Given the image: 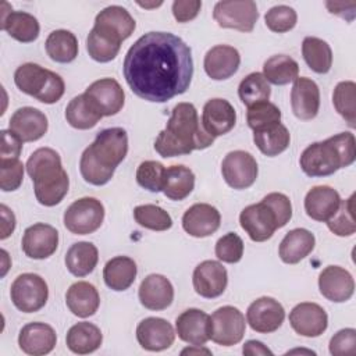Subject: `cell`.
I'll return each instance as SVG.
<instances>
[{
    "instance_id": "cell-1",
    "label": "cell",
    "mask_w": 356,
    "mask_h": 356,
    "mask_svg": "<svg viewBox=\"0 0 356 356\" xmlns=\"http://www.w3.org/2000/svg\"><path fill=\"white\" fill-rule=\"evenodd\" d=\"M124 78L140 99L164 103L188 90L193 76L191 47L170 32H147L127 51Z\"/></svg>"
},
{
    "instance_id": "cell-2",
    "label": "cell",
    "mask_w": 356,
    "mask_h": 356,
    "mask_svg": "<svg viewBox=\"0 0 356 356\" xmlns=\"http://www.w3.org/2000/svg\"><path fill=\"white\" fill-rule=\"evenodd\" d=\"M214 139L204 131L196 107L182 102L172 108L165 128L154 140V149L167 159L206 149L213 145Z\"/></svg>"
},
{
    "instance_id": "cell-3",
    "label": "cell",
    "mask_w": 356,
    "mask_h": 356,
    "mask_svg": "<svg viewBox=\"0 0 356 356\" xmlns=\"http://www.w3.org/2000/svg\"><path fill=\"white\" fill-rule=\"evenodd\" d=\"M128 153V135L120 127L100 131L79 160L82 178L96 186L106 185Z\"/></svg>"
},
{
    "instance_id": "cell-4",
    "label": "cell",
    "mask_w": 356,
    "mask_h": 356,
    "mask_svg": "<svg viewBox=\"0 0 356 356\" xmlns=\"http://www.w3.org/2000/svg\"><path fill=\"white\" fill-rule=\"evenodd\" d=\"M26 172L33 182L36 200L47 207L58 204L68 192L70 179L60 154L50 147L35 150L26 161Z\"/></svg>"
},
{
    "instance_id": "cell-5",
    "label": "cell",
    "mask_w": 356,
    "mask_h": 356,
    "mask_svg": "<svg viewBox=\"0 0 356 356\" xmlns=\"http://www.w3.org/2000/svg\"><path fill=\"white\" fill-rule=\"evenodd\" d=\"M356 157V139L352 132H341L323 142L309 145L300 154L299 164L309 177H327L348 167Z\"/></svg>"
},
{
    "instance_id": "cell-6",
    "label": "cell",
    "mask_w": 356,
    "mask_h": 356,
    "mask_svg": "<svg viewBox=\"0 0 356 356\" xmlns=\"http://www.w3.org/2000/svg\"><path fill=\"white\" fill-rule=\"evenodd\" d=\"M17 88L44 104L58 102L65 90L63 78L35 63H25L14 72Z\"/></svg>"
},
{
    "instance_id": "cell-7",
    "label": "cell",
    "mask_w": 356,
    "mask_h": 356,
    "mask_svg": "<svg viewBox=\"0 0 356 356\" xmlns=\"http://www.w3.org/2000/svg\"><path fill=\"white\" fill-rule=\"evenodd\" d=\"M10 296L14 306L22 313H35L40 310L49 298L46 281L33 273L18 275L10 289Z\"/></svg>"
},
{
    "instance_id": "cell-8",
    "label": "cell",
    "mask_w": 356,
    "mask_h": 356,
    "mask_svg": "<svg viewBox=\"0 0 356 356\" xmlns=\"http://www.w3.org/2000/svg\"><path fill=\"white\" fill-rule=\"evenodd\" d=\"M104 220V206L95 197H81L64 211V225L75 235H88L100 228Z\"/></svg>"
},
{
    "instance_id": "cell-9",
    "label": "cell",
    "mask_w": 356,
    "mask_h": 356,
    "mask_svg": "<svg viewBox=\"0 0 356 356\" xmlns=\"http://www.w3.org/2000/svg\"><path fill=\"white\" fill-rule=\"evenodd\" d=\"M213 18L221 28L252 32L259 18V11L253 0H222L216 3Z\"/></svg>"
},
{
    "instance_id": "cell-10",
    "label": "cell",
    "mask_w": 356,
    "mask_h": 356,
    "mask_svg": "<svg viewBox=\"0 0 356 356\" xmlns=\"http://www.w3.org/2000/svg\"><path fill=\"white\" fill-rule=\"evenodd\" d=\"M246 330L245 316L234 306H222L210 316V339L221 346L242 341Z\"/></svg>"
},
{
    "instance_id": "cell-11",
    "label": "cell",
    "mask_w": 356,
    "mask_h": 356,
    "mask_svg": "<svg viewBox=\"0 0 356 356\" xmlns=\"http://www.w3.org/2000/svg\"><path fill=\"white\" fill-rule=\"evenodd\" d=\"M239 224L253 242L270 239L280 228L275 213L264 200L246 206L239 214Z\"/></svg>"
},
{
    "instance_id": "cell-12",
    "label": "cell",
    "mask_w": 356,
    "mask_h": 356,
    "mask_svg": "<svg viewBox=\"0 0 356 356\" xmlns=\"http://www.w3.org/2000/svg\"><path fill=\"white\" fill-rule=\"evenodd\" d=\"M83 95L89 104L103 117L117 114L125 102L121 85L113 78H102L92 82Z\"/></svg>"
},
{
    "instance_id": "cell-13",
    "label": "cell",
    "mask_w": 356,
    "mask_h": 356,
    "mask_svg": "<svg viewBox=\"0 0 356 356\" xmlns=\"http://www.w3.org/2000/svg\"><path fill=\"white\" fill-rule=\"evenodd\" d=\"M256 159L245 150H234L227 153L221 163V174L224 181L234 189H246L252 186L257 178Z\"/></svg>"
},
{
    "instance_id": "cell-14",
    "label": "cell",
    "mask_w": 356,
    "mask_h": 356,
    "mask_svg": "<svg viewBox=\"0 0 356 356\" xmlns=\"http://www.w3.org/2000/svg\"><path fill=\"white\" fill-rule=\"evenodd\" d=\"M285 318L282 305L270 296H261L253 300L246 310V321L250 328L260 334L277 331Z\"/></svg>"
},
{
    "instance_id": "cell-15",
    "label": "cell",
    "mask_w": 356,
    "mask_h": 356,
    "mask_svg": "<svg viewBox=\"0 0 356 356\" xmlns=\"http://www.w3.org/2000/svg\"><path fill=\"white\" fill-rule=\"evenodd\" d=\"M192 282L197 295L213 299L224 293L228 284V274L220 261L204 260L195 267Z\"/></svg>"
},
{
    "instance_id": "cell-16",
    "label": "cell",
    "mask_w": 356,
    "mask_h": 356,
    "mask_svg": "<svg viewBox=\"0 0 356 356\" xmlns=\"http://www.w3.org/2000/svg\"><path fill=\"white\" fill-rule=\"evenodd\" d=\"M289 324L296 334L307 338H316L327 330L328 316L320 305L303 302L291 310Z\"/></svg>"
},
{
    "instance_id": "cell-17",
    "label": "cell",
    "mask_w": 356,
    "mask_h": 356,
    "mask_svg": "<svg viewBox=\"0 0 356 356\" xmlns=\"http://www.w3.org/2000/svg\"><path fill=\"white\" fill-rule=\"evenodd\" d=\"M21 245L28 257L35 260L47 259L57 250L58 232L49 224L36 222L25 229Z\"/></svg>"
},
{
    "instance_id": "cell-18",
    "label": "cell",
    "mask_w": 356,
    "mask_h": 356,
    "mask_svg": "<svg viewBox=\"0 0 356 356\" xmlns=\"http://www.w3.org/2000/svg\"><path fill=\"white\" fill-rule=\"evenodd\" d=\"M136 339L139 345L150 352L168 349L175 339L172 325L160 317L143 318L136 327Z\"/></svg>"
},
{
    "instance_id": "cell-19",
    "label": "cell",
    "mask_w": 356,
    "mask_h": 356,
    "mask_svg": "<svg viewBox=\"0 0 356 356\" xmlns=\"http://www.w3.org/2000/svg\"><path fill=\"white\" fill-rule=\"evenodd\" d=\"M93 28L122 43L134 33L136 22L124 7L108 6L96 15Z\"/></svg>"
},
{
    "instance_id": "cell-20",
    "label": "cell",
    "mask_w": 356,
    "mask_h": 356,
    "mask_svg": "<svg viewBox=\"0 0 356 356\" xmlns=\"http://www.w3.org/2000/svg\"><path fill=\"white\" fill-rule=\"evenodd\" d=\"M318 289L325 299L342 303L352 298L355 281L348 270L339 266H327L318 275Z\"/></svg>"
},
{
    "instance_id": "cell-21",
    "label": "cell",
    "mask_w": 356,
    "mask_h": 356,
    "mask_svg": "<svg viewBox=\"0 0 356 356\" xmlns=\"http://www.w3.org/2000/svg\"><path fill=\"white\" fill-rule=\"evenodd\" d=\"M236 122V113L232 104L221 97L210 99L203 106L202 125L213 138L228 134Z\"/></svg>"
},
{
    "instance_id": "cell-22",
    "label": "cell",
    "mask_w": 356,
    "mask_h": 356,
    "mask_svg": "<svg viewBox=\"0 0 356 356\" xmlns=\"http://www.w3.org/2000/svg\"><path fill=\"white\" fill-rule=\"evenodd\" d=\"M220 211L209 203H195L182 216V228L195 238L210 236L220 228Z\"/></svg>"
},
{
    "instance_id": "cell-23",
    "label": "cell",
    "mask_w": 356,
    "mask_h": 356,
    "mask_svg": "<svg viewBox=\"0 0 356 356\" xmlns=\"http://www.w3.org/2000/svg\"><path fill=\"white\" fill-rule=\"evenodd\" d=\"M175 330L181 341L203 346L210 339V316L200 309H188L177 317Z\"/></svg>"
},
{
    "instance_id": "cell-24",
    "label": "cell",
    "mask_w": 356,
    "mask_h": 356,
    "mask_svg": "<svg viewBox=\"0 0 356 356\" xmlns=\"http://www.w3.org/2000/svg\"><path fill=\"white\" fill-rule=\"evenodd\" d=\"M47 117L35 107H21L14 111L8 128L22 142H35L47 132Z\"/></svg>"
},
{
    "instance_id": "cell-25",
    "label": "cell",
    "mask_w": 356,
    "mask_h": 356,
    "mask_svg": "<svg viewBox=\"0 0 356 356\" xmlns=\"http://www.w3.org/2000/svg\"><path fill=\"white\" fill-rule=\"evenodd\" d=\"M291 106L299 120H312L320 108V89L317 83L307 76H298L291 90Z\"/></svg>"
},
{
    "instance_id": "cell-26",
    "label": "cell",
    "mask_w": 356,
    "mask_h": 356,
    "mask_svg": "<svg viewBox=\"0 0 356 356\" xmlns=\"http://www.w3.org/2000/svg\"><path fill=\"white\" fill-rule=\"evenodd\" d=\"M57 342L56 331L46 323H29L18 335V345L22 352L32 356L50 353Z\"/></svg>"
},
{
    "instance_id": "cell-27",
    "label": "cell",
    "mask_w": 356,
    "mask_h": 356,
    "mask_svg": "<svg viewBox=\"0 0 356 356\" xmlns=\"http://www.w3.org/2000/svg\"><path fill=\"white\" fill-rule=\"evenodd\" d=\"M239 51L228 44H217L211 47L203 61L206 74L214 81H224L231 78L239 68Z\"/></svg>"
},
{
    "instance_id": "cell-28",
    "label": "cell",
    "mask_w": 356,
    "mask_h": 356,
    "mask_svg": "<svg viewBox=\"0 0 356 356\" xmlns=\"http://www.w3.org/2000/svg\"><path fill=\"white\" fill-rule=\"evenodd\" d=\"M139 300L149 310H164L174 299V288L168 278L161 274L147 275L139 286Z\"/></svg>"
},
{
    "instance_id": "cell-29",
    "label": "cell",
    "mask_w": 356,
    "mask_h": 356,
    "mask_svg": "<svg viewBox=\"0 0 356 356\" xmlns=\"http://www.w3.org/2000/svg\"><path fill=\"white\" fill-rule=\"evenodd\" d=\"M339 193L327 185L313 186L305 197L306 214L316 221H328L339 207Z\"/></svg>"
},
{
    "instance_id": "cell-30",
    "label": "cell",
    "mask_w": 356,
    "mask_h": 356,
    "mask_svg": "<svg viewBox=\"0 0 356 356\" xmlns=\"http://www.w3.org/2000/svg\"><path fill=\"white\" fill-rule=\"evenodd\" d=\"M65 303L72 314L86 318L97 312L100 296L95 285L86 281H78L68 288L65 293Z\"/></svg>"
},
{
    "instance_id": "cell-31",
    "label": "cell",
    "mask_w": 356,
    "mask_h": 356,
    "mask_svg": "<svg viewBox=\"0 0 356 356\" xmlns=\"http://www.w3.org/2000/svg\"><path fill=\"white\" fill-rule=\"evenodd\" d=\"M316 245L314 235L306 228H295L285 234L278 254L286 264H296L312 253Z\"/></svg>"
},
{
    "instance_id": "cell-32",
    "label": "cell",
    "mask_w": 356,
    "mask_h": 356,
    "mask_svg": "<svg viewBox=\"0 0 356 356\" xmlns=\"http://www.w3.org/2000/svg\"><path fill=\"white\" fill-rule=\"evenodd\" d=\"M1 29L18 42L31 43L38 39L40 26L32 14L8 10L1 13Z\"/></svg>"
},
{
    "instance_id": "cell-33",
    "label": "cell",
    "mask_w": 356,
    "mask_h": 356,
    "mask_svg": "<svg viewBox=\"0 0 356 356\" xmlns=\"http://www.w3.org/2000/svg\"><path fill=\"white\" fill-rule=\"evenodd\" d=\"M136 263L127 256H115L110 259L103 268V278L106 285L113 291L128 289L136 278Z\"/></svg>"
},
{
    "instance_id": "cell-34",
    "label": "cell",
    "mask_w": 356,
    "mask_h": 356,
    "mask_svg": "<svg viewBox=\"0 0 356 356\" xmlns=\"http://www.w3.org/2000/svg\"><path fill=\"white\" fill-rule=\"evenodd\" d=\"M102 341L103 335L100 328L88 321L74 324L68 330L65 337L68 349L76 355H86L95 352L100 348Z\"/></svg>"
},
{
    "instance_id": "cell-35",
    "label": "cell",
    "mask_w": 356,
    "mask_h": 356,
    "mask_svg": "<svg viewBox=\"0 0 356 356\" xmlns=\"http://www.w3.org/2000/svg\"><path fill=\"white\" fill-rule=\"evenodd\" d=\"M99 260L97 248L92 242H76L65 253V266L75 277L90 274Z\"/></svg>"
},
{
    "instance_id": "cell-36",
    "label": "cell",
    "mask_w": 356,
    "mask_h": 356,
    "mask_svg": "<svg viewBox=\"0 0 356 356\" xmlns=\"http://www.w3.org/2000/svg\"><path fill=\"white\" fill-rule=\"evenodd\" d=\"M253 142L263 154L268 157H274L282 153L284 150H286L291 142V135L285 125H282L281 122H277L263 129L254 131Z\"/></svg>"
},
{
    "instance_id": "cell-37",
    "label": "cell",
    "mask_w": 356,
    "mask_h": 356,
    "mask_svg": "<svg viewBox=\"0 0 356 356\" xmlns=\"http://www.w3.org/2000/svg\"><path fill=\"white\" fill-rule=\"evenodd\" d=\"M195 188V174L182 164L171 165L165 170L163 193L171 200H182L191 195Z\"/></svg>"
},
{
    "instance_id": "cell-38",
    "label": "cell",
    "mask_w": 356,
    "mask_h": 356,
    "mask_svg": "<svg viewBox=\"0 0 356 356\" xmlns=\"http://www.w3.org/2000/svg\"><path fill=\"white\" fill-rule=\"evenodd\" d=\"M44 47L47 56L56 63H71L78 56V39L67 29H56L50 32Z\"/></svg>"
},
{
    "instance_id": "cell-39",
    "label": "cell",
    "mask_w": 356,
    "mask_h": 356,
    "mask_svg": "<svg viewBox=\"0 0 356 356\" xmlns=\"http://www.w3.org/2000/svg\"><path fill=\"white\" fill-rule=\"evenodd\" d=\"M302 56L307 67L317 74H327L332 65V51L330 44L314 36H307L302 42Z\"/></svg>"
},
{
    "instance_id": "cell-40",
    "label": "cell",
    "mask_w": 356,
    "mask_h": 356,
    "mask_svg": "<svg viewBox=\"0 0 356 356\" xmlns=\"http://www.w3.org/2000/svg\"><path fill=\"white\" fill-rule=\"evenodd\" d=\"M299 64L289 56L275 54L263 64V76L274 85H286L298 78Z\"/></svg>"
},
{
    "instance_id": "cell-41",
    "label": "cell",
    "mask_w": 356,
    "mask_h": 356,
    "mask_svg": "<svg viewBox=\"0 0 356 356\" xmlns=\"http://www.w3.org/2000/svg\"><path fill=\"white\" fill-rule=\"evenodd\" d=\"M103 115H100L86 100L85 95H78L70 100L65 107V120L67 122L76 129H89L93 128Z\"/></svg>"
},
{
    "instance_id": "cell-42",
    "label": "cell",
    "mask_w": 356,
    "mask_h": 356,
    "mask_svg": "<svg viewBox=\"0 0 356 356\" xmlns=\"http://www.w3.org/2000/svg\"><path fill=\"white\" fill-rule=\"evenodd\" d=\"M238 95L241 102L249 107L252 104L268 100L271 95V88L263 74L252 72L241 81L238 86Z\"/></svg>"
},
{
    "instance_id": "cell-43",
    "label": "cell",
    "mask_w": 356,
    "mask_h": 356,
    "mask_svg": "<svg viewBox=\"0 0 356 356\" xmlns=\"http://www.w3.org/2000/svg\"><path fill=\"white\" fill-rule=\"evenodd\" d=\"M356 83L353 81L339 82L332 93V104L338 114L345 118L350 128H355L356 122Z\"/></svg>"
},
{
    "instance_id": "cell-44",
    "label": "cell",
    "mask_w": 356,
    "mask_h": 356,
    "mask_svg": "<svg viewBox=\"0 0 356 356\" xmlns=\"http://www.w3.org/2000/svg\"><path fill=\"white\" fill-rule=\"evenodd\" d=\"M121 43L92 28L86 38V49L89 56L97 63H108L114 60L120 51Z\"/></svg>"
},
{
    "instance_id": "cell-45",
    "label": "cell",
    "mask_w": 356,
    "mask_h": 356,
    "mask_svg": "<svg viewBox=\"0 0 356 356\" xmlns=\"http://www.w3.org/2000/svg\"><path fill=\"white\" fill-rule=\"evenodd\" d=\"M325 222L328 229L338 236L353 235L356 232L355 195H350L346 200H341L335 214Z\"/></svg>"
},
{
    "instance_id": "cell-46",
    "label": "cell",
    "mask_w": 356,
    "mask_h": 356,
    "mask_svg": "<svg viewBox=\"0 0 356 356\" xmlns=\"http://www.w3.org/2000/svg\"><path fill=\"white\" fill-rule=\"evenodd\" d=\"M135 221L152 231H165L172 227L171 216L156 204H140L134 209Z\"/></svg>"
},
{
    "instance_id": "cell-47",
    "label": "cell",
    "mask_w": 356,
    "mask_h": 356,
    "mask_svg": "<svg viewBox=\"0 0 356 356\" xmlns=\"http://www.w3.org/2000/svg\"><path fill=\"white\" fill-rule=\"evenodd\" d=\"M246 121L249 128L254 132L273 124L281 122V111L274 103L268 100L260 102L248 107Z\"/></svg>"
},
{
    "instance_id": "cell-48",
    "label": "cell",
    "mask_w": 356,
    "mask_h": 356,
    "mask_svg": "<svg viewBox=\"0 0 356 356\" xmlns=\"http://www.w3.org/2000/svg\"><path fill=\"white\" fill-rule=\"evenodd\" d=\"M165 167L154 160L142 161L136 170L138 184L149 192H160L164 186Z\"/></svg>"
},
{
    "instance_id": "cell-49",
    "label": "cell",
    "mask_w": 356,
    "mask_h": 356,
    "mask_svg": "<svg viewBox=\"0 0 356 356\" xmlns=\"http://www.w3.org/2000/svg\"><path fill=\"white\" fill-rule=\"evenodd\" d=\"M264 21L270 31L277 32V33H284V32L291 31L296 25L298 15L292 7L280 4V6L271 7L266 13Z\"/></svg>"
},
{
    "instance_id": "cell-50",
    "label": "cell",
    "mask_w": 356,
    "mask_h": 356,
    "mask_svg": "<svg viewBox=\"0 0 356 356\" xmlns=\"http://www.w3.org/2000/svg\"><path fill=\"white\" fill-rule=\"evenodd\" d=\"M216 256L224 263H238L243 256V241L235 232H227L216 243Z\"/></svg>"
},
{
    "instance_id": "cell-51",
    "label": "cell",
    "mask_w": 356,
    "mask_h": 356,
    "mask_svg": "<svg viewBox=\"0 0 356 356\" xmlns=\"http://www.w3.org/2000/svg\"><path fill=\"white\" fill-rule=\"evenodd\" d=\"M24 178V164L19 159H0V188L4 192L15 191Z\"/></svg>"
},
{
    "instance_id": "cell-52",
    "label": "cell",
    "mask_w": 356,
    "mask_h": 356,
    "mask_svg": "<svg viewBox=\"0 0 356 356\" xmlns=\"http://www.w3.org/2000/svg\"><path fill=\"white\" fill-rule=\"evenodd\" d=\"M330 353L334 356L356 355V330L343 328L338 331L330 341Z\"/></svg>"
},
{
    "instance_id": "cell-53",
    "label": "cell",
    "mask_w": 356,
    "mask_h": 356,
    "mask_svg": "<svg viewBox=\"0 0 356 356\" xmlns=\"http://www.w3.org/2000/svg\"><path fill=\"white\" fill-rule=\"evenodd\" d=\"M263 200L273 209L278 218L280 228L285 227L292 217V204L286 195L280 192H271L263 197Z\"/></svg>"
},
{
    "instance_id": "cell-54",
    "label": "cell",
    "mask_w": 356,
    "mask_h": 356,
    "mask_svg": "<svg viewBox=\"0 0 356 356\" xmlns=\"http://www.w3.org/2000/svg\"><path fill=\"white\" fill-rule=\"evenodd\" d=\"M200 8V0H175L172 3V15L178 22H188L197 17Z\"/></svg>"
},
{
    "instance_id": "cell-55",
    "label": "cell",
    "mask_w": 356,
    "mask_h": 356,
    "mask_svg": "<svg viewBox=\"0 0 356 356\" xmlns=\"http://www.w3.org/2000/svg\"><path fill=\"white\" fill-rule=\"evenodd\" d=\"M22 140L10 129L1 131L0 159H18L22 150Z\"/></svg>"
},
{
    "instance_id": "cell-56",
    "label": "cell",
    "mask_w": 356,
    "mask_h": 356,
    "mask_svg": "<svg viewBox=\"0 0 356 356\" xmlns=\"http://www.w3.org/2000/svg\"><path fill=\"white\" fill-rule=\"evenodd\" d=\"M0 213H1V235H0V239H6L13 234V231L15 228V216L6 204L0 206Z\"/></svg>"
},
{
    "instance_id": "cell-57",
    "label": "cell",
    "mask_w": 356,
    "mask_h": 356,
    "mask_svg": "<svg viewBox=\"0 0 356 356\" xmlns=\"http://www.w3.org/2000/svg\"><path fill=\"white\" fill-rule=\"evenodd\" d=\"M242 352L243 355H248V356H273V352L260 341H254V339H250L248 342H245L243 348H242Z\"/></svg>"
},
{
    "instance_id": "cell-58",
    "label": "cell",
    "mask_w": 356,
    "mask_h": 356,
    "mask_svg": "<svg viewBox=\"0 0 356 356\" xmlns=\"http://www.w3.org/2000/svg\"><path fill=\"white\" fill-rule=\"evenodd\" d=\"M182 355H186V353H189V355H192V353H206V355H211V352L209 350V349H206V348H202V345H196V348H186V349H184L182 352H181Z\"/></svg>"
},
{
    "instance_id": "cell-59",
    "label": "cell",
    "mask_w": 356,
    "mask_h": 356,
    "mask_svg": "<svg viewBox=\"0 0 356 356\" xmlns=\"http://www.w3.org/2000/svg\"><path fill=\"white\" fill-rule=\"evenodd\" d=\"M138 4H139L140 7H145V8H153V7L161 6V1H159V3H140V1H138Z\"/></svg>"
}]
</instances>
